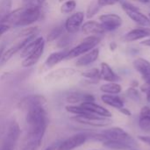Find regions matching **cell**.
Returning a JSON list of instances; mask_svg holds the SVG:
<instances>
[{"label": "cell", "instance_id": "6da1fadb", "mask_svg": "<svg viewBox=\"0 0 150 150\" xmlns=\"http://www.w3.org/2000/svg\"><path fill=\"white\" fill-rule=\"evenodd\" d=\"M41 9L39 4H25L0 17V23L14 26H27L40 19Z\"/></svg>", "mask_w": 150, "mask_h": 150}, {"label": "cell", "instance_id": "7a4b0ae2", "mask_svg": "<svg viewBox=\"0 0 150 150\" xmlns=\"http://www.w3.org/2000/svg\"><path fill=\"white\" fill-rule=\"evenodd\" d=\"M27 133L45 134L49 124L47 112L44 106H36L26 112Z\"/></svg>", "mask_w": 150, "mask_h": 150}, {"label": "cell", "instance_id": "3957f363", "mask_svg": "<svg viewBox=\"0 0 150 150\" xmlns=\"http://www.w3.org/2000/svg\"><path fill=\"white\" fill-rule=\"evenodd\" d=\"M91 138L96 139L103 142H105L106 140L116 141V142H120L124 144H127L130 146L131 148H134L137 145L135 140L129 134H127L125 130H123L120 127H112L107 130H105L102 134H91Z\"/></svg>", "mask_w": 150, "mask_h": 150}, {"label": "cell", "instance_id": "277c9868", "mask_svg": "<svg viewBox=\"0 0 150 150\" xmlns=\"http://www.w3.org/2000/svg\"><path fill=\"white\" fill-rule=\"evenodd\" d=\"M100 41H101V36L90 35L86 37L80 44H78L72 49L69 50L66 60H71L84 54L85 53L95 48L100 43Z\"/></svg>", "mask_w": 150, "mask_h": 150}, {"label": "cell", "instance_id": "5b68a950", "mask_svg": "<svg viewBox=\"0 0 150 150\" xmlns=\"http://www.w3.org/2000/svg\"><path fill=\"white\" fill-rule=\"evenodd\" d=\"M20 135V128L16 121H12L0 142V150H15Z\"/></svg>", "mask_w": 150, "mask_h": 150}, {"label": "cell", "instance_id": "8992f818", "mask_svg": "<svg viewBox=\"0 0 150 150\" xmlns=\"http://www.w3.org/2000/svg\"><path fill=\"white\" fill-rule=\"evenodd\" d=\"M122 10L126 12V14L136 24L140 25L142 27H149L150 18L143 14L139 8L129 2H123L121 3Z\"/></svg>", "mask_w": 150, "mask_h": 150}, {"label": "cell", "instance_id": "52a82bcc", "mask_svg": "<svg viewBox=\"0 0 150 150\" xmlns=\"http://www.w3.org/2000/svg\"><path fill=\"white\" fill-rule=\"evenodd\" d=\"M38 34H35V35H32V36H29V37H25L24 40L18 41V43L12 45L11 47H10L9 48H5L2 57H1V60H0V67H3L4 65H5L11 58L14 54H16L18 51H21L29 42H31L32 40H33L34 39H36Z\"/></svg>", "mask_w": 150, "mask_h": 150}, {"label": "cell", "instance_id": "ba28073f", "mask_svg": "<svg viewBox=\"0 0 150 150\" xmlns=\"http://www.w3.org/2000/svg\"><path fill=\"white\" fill-rule=\"evenodd\" d=\"M72 120L78 122V123L88 125V126H91V127H107V126L111 125L112 122L108 118L102 117V116H99V115H89V116L76 115L75 117L72 118Z\"/></svg>", "mask_w": 150, "mask_h": 150}, {"label": "cell", "instance_id": "9c48e42d", "mask_svg": "<svg viewBox=\"0 0 150 150\" xmlns=\"http://www.w3.org/2000/svg\"><path fill=\"white\" fill-rule=\"evenodd\" d=\"M47 100L44 96L39 94H32L24 97L18 102V107L23 111L27 112L28 110L36 106H44Z\"/></svg>", "mask_w": 150, "mask_h": 150}, {"label": "cell", "instance_id": "30bf717a", "mask_svg": "<svg viewBox=\"0 0 150 150\" xmlns=\"http://www.w3.org/2000/svg\"><path fill=\"white\" fill-rule=\"evenodd\" d=\"M98 19L106 32H113L119 29L123 24L122 18L114 13L102 14L98 17Z\"/></svg>", "mask_w": 150, "mask_h": 150}, {"label": "cell", "instance_id": "8fae6325", "mask_svg": "<svg viewBox=\"0 0 150 150\" xmlns=\"http://www.w3.org/2000/svg\"><path fill=\"white\" fill-rule=\"evenodd\" d=\"M83 20H84V13L83 11L75 12L66 19L64 23L65 31L69 34H74L77 33L81 29L83 24Z\"/></svg>", "mask_w": 150, "mask_h": 150}, {"label": "cell", "instance_id": "7c38bea8", "mask_svg": "<svg viewBox=\"0 0 150 150\" xmlns=\"http://www.w3.org/2000/svg\"><path fill=\"white\" fill-rule=\"evenodd\" d=\"M89 138V134L79 133L61 142L58 150H73L82 146Z\"/></svg>", "mask_w": 150, "mask_h": 150}, {"label": "cell", "instance_id": "4fadbf2b", "mask_svg": "<svg viewBox=\"0 0 150 150\" xmlns=\"http://www.w3.org/2000/svg\"><path fill=\"white\" fill-rule=\"evenodd\" d=\"M44 135L27 133L20 150H38L41 145Z\"/></svg>", "mask_w": 150, "mask_h": 150}, {"label": "cell", "instance_id": "5bb4252c", "mask_svg": "<svg viewBox=\"0 0 150 150\" xmlns=\"http://www.w3.org/2000/svg\"><path fill=\"white\" fill-rule=\"evenodd\" d=\"M82 32L85 35H96V36H102L106 32L100 22L95 20H89L83 24Z\"/></svg>", "mask_w": 150, "mask_h": 150}, {"label": "cell", "instance_id": "9a60e30c", "mask_svg": "<svg viewBox=\"0 0 150 150\" xmlns=\"http://www.w3.org/2000/svg\"><path fill=\"white\" fill-rule=\"evenodd\" d=\"M134 67L137 72H139L142 77V79L145 81L146 83L150 85V62L142 57H139L135 59L133 62Z\"/></svg>", "mask_w": 150, "mask_h": 150}, {"label": "cell", "instance_id": "2e32d148", "mask_svg": "<svg viewBox=\"0 0 150 150\" xmlns=\"http://www.w3.org/2000/svg\"><path fill=\"white\" fill-rule=\"evenodd\" d=\"M150 37V28L149 27H141L135 28L128 32L125 34L123 40L126 42H133L140 40H143L145 38Z\"/></svg>", "mask_w": 150, "mask_h": 150}, {"label": "cell", "instance_id": "e0dca14e", "mask_svg": "<svg viewBox=\"0 0 150 150\" xmlns=\"http://www.w3.org/2000/svg\"><path fill=\"white\" fill-rule=\"evenodd\" d=\"M76 74V70L70 68H64V69H58L50 72L48 75L46 76L45 79L48 82H57L62 79L70 77Z\"/></svg>", "mask_w": 150, "mask_h": 150}, {"label": "cell", "instance_id": "ac0fdd59", "mask_svg": "<svg viewBox=\"0 0 150 150\" xmlns=\"http://www.w3.org/2000/svg\"><path fill=\"white\" fill-rule=\"evenodd\" d=\"M44 48H45V42L41 43L33 53H31L27 57L24 58L22 62V66L25 68H30L37 64L44 53Z\"/></svg>", "mask_w": 150, "mask_h": 150}, {"label": "cell", "instance_id": "d6986e66", "mask_svg": "<svg viewBox=\"0 0 150 150\" xmlns=\"http://www.w3.org/2000/svg\"><path fill=\"white\" fill-rule=\"evenodd\" d=\"M99 56V49L95 47L91 51L85 53L84 54L78 57L76 62V66L77 67H85L93 62H95Z\"/></svg>", "mask_w": 150, "mask_h": 150}, {"label": "cell", "instance_id": "ffe728a7", "mask_svg": "<svg viewBox=\"0 0 150 150\" xmlns=\"http://www.w3.org/2000/svg\"><path fill=\"white\" fill-rule=\"evenodd\" d=\"M100 77L108 83H117L120 81V77L112 70L111 66L106 62H102L100 66Z\"/></svg>", "mask_w": 150, "mask_h": 150}, {"label": "cell", "instance_id": "44dd1931", "mask_svg": "<svg viewBox=\"0 0 150 150\" xmlns=\"http://www.w3.org/2000/svg\"><path fill=\"white\" fill-rule=\"evenodd\" d=\"M68 53H69V50L64 48L63 50L55 51V52L50 54L48 55V57L46 59L45 65H46L48 69H51V68L56 66L59 62H62L63 60L66 59Z\"/></svg>", "mask_w": 150, "mask_h": 150}, {"label": "cell", "instance_id": "7402d4cb", "mask_svg": "<svg viewBox=\"0 0 150 150\" xmlns=\"http://www.w3.org/2000/svg\"><path fill=\"white\" fill-rule=\"evenodd\" d=\"M80 105L96 115H99V116L106 117V118L112 117V113L107 109H105V107H103L94 102H84V103L80 104Z\"/></svg>", "mask_w": 150, "mask_h": 150}, {"label": "cell", "instance_id": "603a6c76", "mask_svg": "<svg viewBox=\"0 0 150 150\" xmlns=\"http://www.w3.org/2000/svg\"><path fill=\"white\" fill-rule=\"evenodd\" d=\"M67 101L70 104L84 103V102H94L95 98L91 94L81 93V92H72L67 97Z\"/></svg>", "mask_w": 150, "mask_h": 150}, {"label": "cell", "instance_id": "cb8c5ba5", "mask_svg": "<svg viewBox=\"0 0 150 150\" xmlns=\"http://www.w3.org/2000/svg\"><path fill=\"white\" fill-rule=\"evenodd\" d=\"M101 99L102 101L112 106V107H114V108H117V109H121L124 107V102L123 100L117 95H112V94H105V95H102L101 97Z\"/></svg>", "mask_w": 150, "mask_h": 150}, {"label": "cell", "instance_id": "d4e9b609", "mask_svg": "<svg viewBox=\"0 0 150 150\" xmlns=\"http://www.w3.org/2000/svg\"><path fill=\"white\" fill-rule=\"evenodd\" d=\"M139 127L143 131H150V107L149 106L142 108L139 118Z\"/></svg>", "mask_w": 150, "mask_h": 150}, {"label": "cell", "instance_id": "484cf974", "mask_svg": "<svg viewBox=\"0 0 150 150\" xmlns=\"http://www.w3.org/2000/svg\"><path fill=\"white\" fill-rule=\"evenodd\" d=\"M45 42L44 38L43 37H37L36 39H34L33 40H32L31 42H29L22 50L20 53V56L24 59L25 57H27L31 53H33L41 43Z\"/></svg>", "mask_w": 150, "mask_h": 150}, {"label": "cell", "instance_id": "4316f807", "mask_svg": "<svg viewBox=\"0 0 150 150\" xmlns=\"http://www.w3.org/2000/svg\"><path fill=\"white\" fill-rule=\"evenodd\" d=\"M121 86L118 83H107L100 87V91L105 94L117 95L121 92Z\"/></svg>", "mask_w": 150, "mask_h": 150}, {"label": "cell", "instance_id": "83f0119b", "mask_svg": "<svg viewBox=\"0 0 150 150\" xmlns=\"http://www.w3.org/2000/svg\"><path fill=\"white\" fill-rule=\"evenodd\" d=\"M82 76L89 79L90 81L93 83H98L101 77H100V70L97 68H93L91 69H88L82 73Z\"/></svg>", "mask_w": 150, "mask_h": 150}, {"label": "cell", "instance_id": "f1b7e54d", "mask_svg": "<svg viewBox=\"0 0 150 150\" xmlns=\"http://www.w3.org/2000/svg\"><path fill=\"white\" fill-rule=\"evenodd\" d=\"M64 25H58L54 28H53L47 34V40L48 42H52L56 40H58L62 34H64Z\"/></svg>", "mask_w": 150, "mask_h": 150}, {"label": "cell", "instance_id": "f546056e", "mask_svg": "<svg viewBox=\"0 0 150 150\" xmlns=\"http://www.w3.org/2000/svg\"><path fill=\"white\" fill-rule=\"evenodd\" d=\"M104 146L111 149H116V150H130L132 148L127 144H124L122 142H116V141H111V140H106L105 142H103Z\"/></svg>", "mask_w": 150, "mask_h": 150}, {"label": "cell", "instance_id": "4dcf8cb0", "mask_svg": "<svg viewBox=\"0 0 150 150\" xmlns=\"http://www.w3.org/2000/svg\"><path fill=\"white\" fill-rule=\"evenodd\" d=\"M76 7V2L75 0H67L62 4L60 11L62 14H69L75 11Z\"/></svg>", "mask_w": 150, "mask_h": 150}, {"label": "cell", "instance_id": "1f68e13d", "mask_svg": "<svg viewBox=\"0 0 150 150\" xmlns=\"http://www.w3.org/2000/svg\"><path fill=\"white\" fill-rule=\"evenodd\" d=\"M40 32V28L38 26H35V27H29V28H25L18 35V37H29V36H32V35H35V34H38Z\"/></svg>", "mask_w": 150, "mask_h": 150}, {"label": "cell", "instance_id": "d6a6232c", "mask_svg": "<svg viewBox=\"0 0 150 150\" xmlns=\"http://www.w3.org/2000/svg\"><path fill=\"white\" fill-rule=\"evenodd\" d=\"M127 95L129 98H131L136 102H139L141 100V96H140L138 91L134 87H131L127 91Z\"/></svg>", "mask_w": 150, "mask_h": 150}, {"label": "cell", "instance_id": "836d02e7", "mask_svg": "<svg viewBox=\"0 0 150 150\" xmlns=\"http://www.w3.org/2000/svg\"><path fill=\"white\" fill-rule=\"evenodd\" d=\"M100 9V6L98 4V3H92L90 4V6L88 7V10H87V17L88 18H91L93 17Z\"/></svg>", "mask_w": 150, "mask_h": 150}, {"label": "cell", "instance_id": "e575fe53", "mask_svg": "<svg viewBox=\"0 0 150 150\" xmlns=\"http://www.w3.org/2000/svg\"><path fill=\"white\" fill-rule=\"evenodd\" d=\"M59 42L57 44V47H61V48H65L67 47V45H69L70 43V39H69V35H66V34H62L60 38H59Z\"/></svg>", "mask_w": 150, "mask_h": 150}, {"label": "cell", "instance_id": "d590c367", "mask_svg": "<svg viewBox=\"0 0 150 150\" xmlns=\"http://www.w3.org/2000/svg\"><path fill=\"white\" fill-rule=\"evenodd\" d=\"M120 0H98V4L100 7H104V6H107V5H112L115 4L116 3L120 2Z\"/></svg>", "mask_w": 150, "mask_h": 150}, {"label": "cell", "instance_id": "8d00e7d4", "mask_svg": "<svg viewBox=\"0 0 150 150\" xmlns=\"http://www.w3.org/2000/svg\"><path fill=\"white\" fill-rule=\"evenodd\" d=\"M141 90L142 92L146 93V96H147V100L150 103V85L148 83H144L143 85H142L141 87Z\"/></svg>", "mask_w": 150, "mask_h": 150}, {"label": "cell", "instance_id": "74e56055", "mask_svg": "<svg viewBox=\"0 0 150 150\" xmlns=\"http://www.w3.org/2000/svg\"><path fill=\"white\" fill-rule=\"evenodd\" d=\"M11 28V25L4 24V23H0V37L4 34L6 32H8Z\"/></svg>", "mask_w": 150, "mask_h": 150}, {"label": "cell", "instance_id": "f35d334b", "mask_svg": "<svg viewBox=\"0 0 150 150\" xmlns=\"http://www.w3.org/2000/svg\"><path fill=\"white\" fill-rule=\"evenodd\" d=\"M138 139L140 141H142V142H145V143L150 145V136H142L141 135V136L138 137Z\"/></svg>", "mask_w": 150, "mask_h": 150}, {"label": "cell", "instance_id": "ab89813d", "mask_svg": "<svg viewBox=\"0 0 150 150\" xmlns=\"http://www.w3.org/2000/svg\"><path fill=\"white\" fill-rule=\"evenodd\" d=\"M120 112H122L123 114H125V115H127V116H131V112L130 111H128L127 108H121V109H120Z\"/></svg>", "mask_w": 150, "mask_h": 150}, {"label": "cell", "instance_id": "60d3db41", "mask_svg": "<svg viewBox=\"0 0 150 150\" xmlns=\"http://www.w3.org/2000/svg\"><path fill=\"white\" fill-rule=\"evenodd\" d=\"M117 43L116 42H114V41H112L110 44H109V47H110V49L112 50V51H114L116 48H117Z\"/></svg>", "mask_w": 150, "mask_h": 150}, {"label": "cell", "instance_id": "b9f144b4", "mask_svg": "<svg viewBox=\"0 0 150 150\" xmlns=\"http://www.w3.org/2000/svg\"><path fill=\"white\" fill-rule=\"evenodd\" d=\"M4 50H5V44L3 43V44L0 45V60H1V57H2V55H3Z\"/></svg>", "mask_w": 150, "mask_h": 150}, {"label": "cell", "instance_id": "7bdbcfd3", "mask_svg": "<svg viewBox=\"0 0 150 150\" xmlns=\"http://www.w3.org/2000/svg\"><path fill=\"white\" fill-rule=\"evenodd\" d=\"M142 45L146 46V47H150V38L149 39H147V40H144L142 42Z\"/></svg>", "mask_w": 150, "mask_h": 150}, {"label": "cell", "instance_id": "ee69618b", "mask_svg": "<svg viewBox=\"0 0 150 150\" xmlns=\"http://www.w3.org/2000/svg\"><path fill=\"white\" fill-rule=\"evenodd\" d=\"M33 0H23V2H24L25 4H33Z\"/></svg>", "mask_w": 150, "mask_h": 150}, {"label": "cell", "instance_id": "f6af8a7d", "mask_svg": "<svg viewBox=\"0 0 150 150\" xmlns=\"http://www.w3.org/2000/svg\"><path fill=\"white\" fill-rule=\"evenodd\" d=\"M135 1H138V2H141V3H149V2H150L149 0H135Z\"/></svg>", "mask_w": 150, "mask_h": 150}, {"label": "cell", "instance_id": "bcb514c9", "mask_svg": "<svg viewBox=\"0 0 150 150\" xmlns=\"http://www.w3.org/2000/svg\"><path fill=\"white\" fill-rule=\"evenodd\" d=\"M45 1H46V0H37V2H38V4H43Z\"/></svg>", "mask_w": 150, "mask_h": 150}, {"label": "cell", "instance_id": "7dc6e473", "mask_svg": "<svg viewBox=\"0 0 150 150\" xmlns=\"http://www.w3.org/2000/svg\"><path fill=\"white\" fill-rule=\"evenodd\" d=\"M60 2H63V1H65V0H59Z\"/></svg>", "mask_w": 150, "mask_h": 150}, {"label": "cell", "instance_id": "c3c4849f", "mask_svg": "<svg viewBox=\"0 0 150 150\" xmlns=\"http://www.w3.org/2000/svg\"><path fill=\"white\" fill-rule=\"evenodd\" d=\"M149 18H150V13H149Z\"/></svg>", "mask_w": 150, "mask_h": 150}, {"label": "cell", "instance_id": "681fc988", "mask_svg": "<svg viewBox=\"0 0 150 150\" xmlns=\"http://www.w3.org/2000/svg\"><path fill=\"white\" fill-rule=\"evenodd\" d=\"M130 150H136V149H130Z\"/></svg>", "mask_w": 150, "mask_h": 150}, {"label": "cell", "instance_id": "f907efd6", "mask_svg": "<svg viewBox=\"0 0 150 150\" xmlns=\"http://www.w3.org/2000/svg\"><path fill=\"white\" fill-rule=\"evenodd\" d=\"M149 1H150V0H149Z\"/></svg>", "mask_w": 150, "mask_h": 150}]
</instances>
